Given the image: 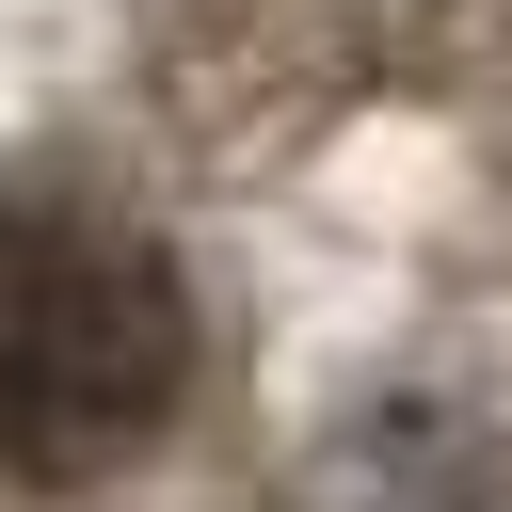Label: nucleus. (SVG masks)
<instances>
[{"label":"nucleus","mask_w":512,"mask_h":512,"mask_svg":"<svg viewBox=\"0 0 512 512\" xmlns=\"http://www.w3.org/2000/svg\"><path fill=\"white\" fill-rule=\"evenodd\" d=\"M192 400V288L112 208H0V480H96Z\"/></svg>","instance_id":"1"}]
</instances>
